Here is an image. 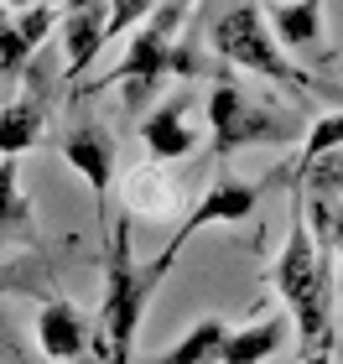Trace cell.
<instances>
[{
    "label": "cell",
    "mask_w": 343,
    "mask_h": 364,
    "mask_svg": "<svg viewBox=\"0 0 343 364\" xmlns=\"http://www.w3.org/2000/svg\"><path fill=\"white\" fill-rule=\"evenodd\" d=\"M266 287H276L286 296V318L302 338V354L333 349V250H322L312 240L297 188H291L286 245H281V255H276V266L266 271Z\"/></svg>",
    "instance_id": "1"
},
{
    "label": "cell",
    "mask_w": 343,
    "mask_h": 364,
    "mask_svg": "<svg viewBox=\"0 0 343 364\" xmlns=\"http://www.w3.org/2000/svg\"><path fill=\"white\" fill-rule=\"evenodd\" d=\"M156 287L161 281L130 250V219H114V229L104 235V302H99L109 364H130V349H136L141 318H146V307H151Z\"/></svg>",
    "instance_id": "2"
},
{
    "label": "cell",
    "mask_w": 343,
    "mask_h": 364,
    "mask_svg": "<svg viewBox=\"0 0 343 364\" xmlns=\"http://www.w3.org/2000/svg\"><path fill=\"white\" fill-rule=\"evenodd\" d=\"M208 47H214V58L224 68H244V73L271 78V84H281V89H328L276 47L260 0H229L214 21H208Z\"/></svg>",
    "instance_id": "3"
},
{
    "label": "cell",
    "mask_w": 343,
    "mask_h": 364,
    "mask_svg": "<svg viewBox=\"0 0 343 364\" xmlns=\"http://www.w3.org/2000/svg\"><path fill=\"white\" fill-rule=\"evenodd\" d=\"M208 130H214V156L229 161L250 146H291L307 136V120L291 109H276L271 99H255L234 78H219L208 89Z\"/></svg>",
    "instance_id": "4"
},
{
    "label": "cell",
    "mask_w": 343,
    "mask_h": 364,
    "mask_svg": "<svg viewBox=\"0 0 343 364\" xmlns=\"http://www.w3.org/2000/svg\"><path fill=\"white\" fill-rule=\"evenodd\" d=\"M183 16H187V0H156V11L136 26L125 58L114 63L104 78H94V89H125V105L141 109L146 99L161 89V78L172 73V47H177Z\"/></svg>",
    "instance_id": "5"
},
{
    "label": "cell",
    "mask_w": 343,
    "mask_h": 364,
    "mask_svg": "<svg viewBox=\"0 0 343 364\" xmlns=\"http://www.w3.org/2000/svg\"><path fill=\"white\" fill-rule=\"evenodd\" d=\"M260 193H266V182H234V177L214 182V188L198 198V208H192L187 219H183V229H177V235L167 240V250H161L146 271H151L156 281H167V271L177 266V255L187 250V240H192V235H203V229H214V224H239V219H250L255 203H260Z\"/></svg>",
    "instance_id": "6"
},
{
    "label": "cell",
    "mask_w": 343,
    "mask_h": 364,
    "mask_svg": "<svg viewBox=\"0 0 343 364\" xmlns=\"http://www.w3.org/2000/svg\"><path fill=\"white\" fill-rule=\"evenodd\" d=\"M322 6L328 0H266V26L276 47L286 58H297V68H328L333 63V47H328V31H322Z\"/></svg>",
    "instance_id": "7"
},
{
    "label": "cell",
    "mask_w": 343,
    "mask_h": 364,
    "mask_svg": "<svg viewBox=\"0 0 343 364\" xmlns=\"http://www.w3.org/2000/svg\"><path fill=\"white\" fill-rule=\"evenodd\" d=\"M62 156L68 167L89 182L94 213H99V235H109V182H114V136L104 125H78L62 136Z\"/></svg>",
    "instance_id": "8"
},
{
    "label": "cell",
    "mask_w": 343,
    "mask_h": 364,
    "mask_svg": "<svg viewBox=\"0 0 343 364\" xmlns=\"http://www.w3.org/2000/svg\"><path fill=\"white\" fill-rule=\"evenodd\" d=\"M37 349L58 364H73L89 354V318L68 296H53V302L37 307Z\"/></svg>",
    "instance_id": "9"
},
{
    "label": "cell",
    "mask_w": 343,
    "mask_h": 364,
    "mask_svg": "<svg viewBox=\"0 0 343 364\" xmlns=\"http://www.w3.org/2000/svg\"><path fill=\"white\" fill-rule=\"evenodd\" d=\"M187 109H192V94L183 89V94H172L167 105H156L141 120V141H146V151L156 161H183L192 146H198V130L187 125Z\"/></svg>",
    "instance_id": "10"
},
{
    "label": "cell",
    "mask_w": 343,
    "mask_h": 364,
    "mask_svg": "<svg viewBox=\"0 0 343 364\" xmlns=\"http://www.w3.org/2000/svg\"><path fill=\"white\" fill-rule=\"evenodd\" d=\"M53 26H58V16L42 11V6L11 11L6 21H0V73H6V78L26 73L31 63H37V53H42V42H47Z\"/></svg>",
    "instance_id": "11"
},
{
    "label": "cell",
    "mask_w": 343,
    "mask_h": 364,
    "mask_svg": "<svg viewBox=\"0 0 343 364\" xmlns=\"http://www.w3.org/2000/svg\"><path fill=\"white\" fill-rule=\"evenodd\" d=\"M47 89H31V94H16L11 105H0V156H21L42 141L47 130Z\"/></svg>",
    "instance_id": "12"
},
{
    "label": "cell",
    "mask_w": 343,
    "mask_h": 364,
    "mask_svg": "<svg viewBox=\"0 0 343 364\" xmlns=\"http://www.w3.org/2000/svg\"><path fill=\"white\" fill-rule=\"evenodd\" d=\"M0 245H37V208L21 188V161H0Z\"/></svg>",
    "instance_id": "13"
},
{
    "label": "cell",
    "mask_w": 343,
    "mask_h": 364,
    "mask_svg": "<svg viewBox=\"0 0 343 364\" xmlns=\"http://www.w3.org/2000/svg\"><path fill=\"white\" fill-rule=\"evenodd\" d=\"M286 338H291V318H260L250 328H229L219 364H266L286 349Z\"/></svg>",
    "instance_id": "14"
},
{
    "label": "cell",
    "mask_w": 343,
    "mask_h": 364,
    "mask_svg": "<svg viewBox=\"0 0 343 364\" xmlns=\"http://www.w3.org/2000/svg\"><path fill=\"white\" fill-rule=\"evenodd\" d=\"M104 0L99 6H84V11H68V21H62V42H68V73H62V84H78L94 58L104 53Z\"/></svg>",
    "instance_id": "15"
},
{
    "label": "cell",
    "mask_w": 343,
    "mask_h": 364,
    "mask_svg": "<svg viewBox=\"0 0 343 364\" xmlns=\"http://www.w3.org/2000/svg\"><path fill=\"white\" fill-rule=\"evenodd\" d=\"M125 203L130 213H151V219H167L183 203V182H177L172 167H141L125 182Z\"/></svg>",
    "instance_id": "16"
},
{
    "label": "cell",
    "mask_w": 343,
    "mask_h": 364,
    "mask_svg": "<svg viewBox=\"0 0 343 364\" xmlns=\"http://www.w3.org/2000/svg\"><path fill=\"white\" fill-rule=\"evenodd\" d=\"M0 296H37V302L62 296L58 291V276H53V260H47L42 250L0 260Z\"/></svg>",
    "instance_id": "17"
},
{
    "label": "cell",
    "mask_w": 343,
    "mask_h": 364,
    "mask_svg": "<svg viewBox=\"0 0 343 364\" xmlns=\"http://www.w3.org/2000/svg\"><path fill=\"white\" fill-rule=\"evenodd\" d=\"M224 338H229V323H219V318H203V323H192V328H187V333L172 343L167 354H156L151 364H219Z\"/></svg>",
    "instance_id": "18"
},
{
    "label": "cell",
    "mask_w": 343,
    "mask_h": 364,
    "mask_svg": "<svg viewBox=\"0 0 343 364\" xmlns=\"http://www.w3.org/2000/svg\"><path fill=\"white\" fill-rule=\"evenodd\" d=\"M104 11H109L104 16V47H109V37H125L130 26H141L146 16L156 11V0H109Z\"/></svg>",
    "instance_id": "19"
},
{
    "label": "cell",
    "mask_w": 343,
    "mask_h": 364,
    "mask_svg": "<svg viewBox=\"0 0 343 364\" xmlns=\"http://www.w3.org/2000/svg\"><path fill=\"white\" fill-rule=\"evenodd\" d=\"M333 146H343V109H338V114H322L317 125H307V136H302V156H297V161L317 156V151H333Z\"/></svg>",
    "instance_id": "20"
},
{
    "label": "cell",
    "mask_w": 343,
    "mask_h": 364,
    "mask_svg": "<svg viewBox=\"0 0 343 364\" xmlns=\"http://www.w3.org/2000/svg\"><path fill=\"white\" fill-rule=\"evenodd\" d=\"M0 364H37L26 354V343H21V333H16V323L0 312Z\"/></svg>",
    "instance_id": "21"
},
{
    "label": "cell",
    "mask_w": 343,
    "mask_h": 364,
    "mask_svg": "<svg viewBox=\"0 0 343 364\" xmlns=\"http://www.w3.org/2000/svg\"><path fill=\"white\" fill-rule=\"evenodd\" d=\"M6 6H16V11H31V6H42V11H53V6H68V11H84V6H99V0H6Z\"/></svg>",
    "instance_id": "22"
},
{
    "label": "cell",
    "mask_w": 343,
    "mask_h": 364,
    "mask_svg": "<svg viewBox=\"0 0 343 364\" xmlns=\"http://www.w3.org/2000/svg\"><path fill=\"white\" fill-rule=\"evenodd\" d=\"M302 364H333V349H317V354H302Z\"/></svg>",
    "instance_id": "23"
}]
</instances>
